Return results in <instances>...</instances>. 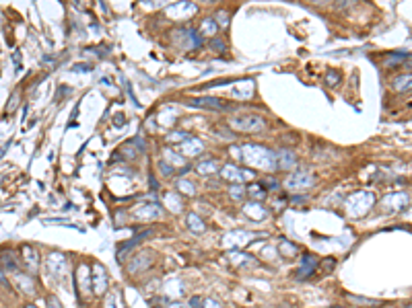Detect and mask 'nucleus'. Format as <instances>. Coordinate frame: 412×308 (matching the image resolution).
<instances>
[{
  "label": "nucleus",
  "instance_id": "nucleus-41",
  "mask_svg": "<svg viewBox=\"0 0 412 308\" xmlns=\"http://www.w3.org/2000/svg\"><path fill=\"white\" fill-rule=\"evenodd\" d=\"M72 70H74V72H89V70H93V68H91V66H87V64H76Z\"/></svg>",
  "mask_w": 412,
  "mask_h": 308
},
{
  "label": "nucleus",
  "instance_id": "nucleus-42",
  "mask_svg": "<svg viewBox=\"0 0 412 308\" xmlns=\"http://www.w3.org/2000/svg\"><path fill=\"white\" fill-rule=\"evenodd\" d=\"M190 308H202V298H198V296L192 298L190 300Z\"/></svg>",
  "mask_w": 412,
  "mask_h": 308
},
{
  "label": "nucleus",
  "instance_id": "nucleus-25",
  "mask_svg": "<svg viewBox=\"0 0 412 308\" xmlns=\"http://www.w3.org/2000/svg\"><path fill=\"white\" fill-rule=\"evenodd\" d=\"M406 202H408V197H406L404 193H394V195H389V197H385V206H387V204H392L394 208L406 206Z\"/></svg>",
  "mask_w": 412,
  "mask_h": 308
},
{
  "label": "nucleus",
  "instance_id": "nucleus-48",
  "mask_svg": "<svg viewBox=\"0 0 412 308\" xmlns=\"http://www.w3.org/2000/svg\"><path fill=\"white\" fill-rule=\"evenodd\" d=\"M0 281H3V283H5V275H3V271H0Z\"/></svg>",
  "mask_w": 412,
  "mask_h": 308
},
{
  "label": "nucleus",
  "instance_id": "nucleus-21",
  "mask_svg": "<svg viewBox=\"0 0 412 308\" xmlns=\"http://www.w3.org/2000/svg\"><path fill=\"white\" fill-rule=\"evenodd\" d=\"M0 263H3V267H5V269H9V271H17V257H15V253H13L11 249L0 253Z\"/></svg>",
  "mask_w": 412,
  "mask_h": 308
},
{
  "label": "nucleus",
  "instance_id": "nucleus-31",
  "mask_svg": "<svg viewBox=\"0 0 412 308\" xmlns=\"http://www.w3.org/2000/svg\"><path fill=\"white\" fill-rule=\"evenodd\" d=\"M165 159H167L169 163H173V165H178V167L184 165V157H182V154H173L171 150H165Z\"/></svg>",
  "mask_w": 412,
  "mask_h": 308
},
{
  "label": "nucleus",
  "instance_id": "nucleus-7",
  "mask_svg": "<svg viewBox=\"0 0 412 308\" xmlns=\"http://www.w3.org/2000/svg\"><path fill=\"white\" fill-rule=\"evenodd\" d=\"M221 173H223V179L229 181V183H233V185H241L245 179L252 177V173H250V171H243V169L235 167V165H225Z\"/></svg>",
  "mask_w": 412,
  "mask_h": 308
},
{
  "label": "nucleus",
  "instance_id": "nucleus-11",
  "mask_svg": "<svg viewBox=\"0 0 412 308\" xmlns=\"http://www.w3.org/2000/svg\"><path fill=\"white\" fill-rule=\"evenodd\" d=\"M227 257L237 267H254V265H258V261L252 255H245V253H239V251H229Z\"/></svg>",
  "mask_w": 412,
  "mask_h": 308
},
{
  "label": "nucleus",
  "instance_id": "nucleus-49",
  "mask_svg": "<svg viewBox=\"0 0 412 308\" xmlns=\"http://www.w3.org/2000/svg\"><path fill=\"white\" fill-rule=\"evenodd\" d=\"M406 60H408V64H410V66H412V56H408V58H406Z\"/></svg>",
  "mask_w": 412,
  "mask_h": 308
},
{
  "label": "nucleus",
  "instance_id": "nucleus-2",
  "mask_svg": "<svg viewBox=\"0 0 412 308\" xmlns=\"http://www.w3.org/2000/svg\"><path fill=\"white\" fill-rule=\"evenodd\" d=\"M371 206H373V193H369V191H359L346 202V210H349L351 216H361Z\"/></svg>",
  "mask_w": 412,
  "mask_h": 308
},
{
  "label": "nucleus",
  "instance_id": "nucleus-24",
  "mask_svg": "<svg viewBox=\"0 0 412 308\" xmlns=\"http://www.w3.org/2000/svg\"><path fill=\"white\" fill-rule=\"evenodd\" d=\"M186 222H188V226H190V230L192 232H196V234H200V232H204V222L202 220L196 216V214H188V218H186Z\"/></svg>",
  "mask_w": 412,
  "mask_h": 308
},
{
  "label": "nucleus",
  "instance_id": "nucleus-37",
  "mask_svg": "<svg viewBox=\"0 0 412 308\" xmlns=\"http://www.w3.org/2000/svg\"><path fill=\"white\" fill-rule=\"evenodd\" d=\"M17 105H19V93H15L13 99H11V105H7V113H13L17 109Z\"/></svg>",
  "mask_w": 412,
  "mask_h": 308
},
{
  "label": "nucleus",
  "instance_id": "nucleus-40",
  "mask_svg": "<svg viewBox=\"0 0 412 308\" xmlns=\"http://www.w3.org/2000/svg\"><path fill=\"white\" fill-rule=\"evenodd\" d=\"M46 302H48V308H62L56 296H48V298H46Z\"/></svg>",
  "mask_w": 412,
  "mask_h": 308
},
{
  "label": "nucleus",
  "instance_id": "nucleus-34",
  "mask_svg": "<svg viewBox=\"0 0 412 308\" xmlns=\"http://www.w3.org/2000/svg\"><path fill=\"white\" fill-rule=\"evenodd\" d=\"M231 197H233V200H241V197H243V187L241 185H233L231 187Z\"/></svg>",
  "mask_w": 412,
  "mask_h": 308
},
{
  "label": "nucleus",
  "instance_id": "nucleus-23",
  "mask_svg": "<svg viewBox=\"0 0 412 308\" xmlns=\"http://www.w3.org/2000/svg\"><path fill=\"white\" fill-rule=\"evenodd\" d=\"M278 251H280V255H283V257H289V259L299 255L297 245H295V243H289V240H280V243H278Z\"/></svg>",
  "mask_w": 412,
  "mask_h": 308
},
{
  "label": "nucleus",
  "instance_id": "nucleus-12",
  "mask_svg": "<svg viewBox=\"0 0 412 308\" xmlns=\"http://www.w3.org/2000/svg\"><path fill=\"white\" fill-rule=\"evenodd\" d=\"M317 269V259L313 257V255H303V265L299 267V271H297V279H303V277H311L313 275V271Z\"/></svg>",
  "mask_w": 412,
  "mask_h": 308
},
{
  "label": "nucleus",
  "instance_id": "nucleus-44",
  "mask_svg": "<svg viewBox=\"0 0 412 308\" xmlns=\"http://www.w3.org/2000/svg\"><path fill=\"white\" fill-rule=\"evenodd\" d=\"M161 171H163V175H171V173L176 171V169H171V167H169V165L163 161V163H161Z\"/></svg>",
  "mask_w": 412,
  "mask_h": 308
},
{
  "label": "nucleus",
  "instance_id": "nucleus-13",
  "mask_svg": "<svg viewBox=\"0 0 412 308\" xmlns=\"http://www.w3.org/2000/svg\"><path fill=\"white\" fill-rule=\"evenodd\" d=\"M204 150V144L198 138H186L182 144V157H198Z\"/></svg>",
  "mask_w": 412,
  "mask_h": 308
},
{
  "label": "nucleus",
  "instance_id": "nucleus-28",
  "mask_svg": "<svg viewBox=\"0 0 412 308\" xmlns=\"http://www.w3.org/2000/svg\"><path fill=\"white\" fill-rule=\"evenodd\" d=\"M216 29H219V27H216V23H214L212 19L202 21V25H200V33H202V35H214Z\"/></svg>",
  "mask_w": 412,
  "mask_h": 308
},
{
  "label": "nucleus",
  "instance_id": "nucleus-17",
  "mask_svg": "<svg viewBox=\"0 0 412 308\" xmlns=\"http://www.w3.org/2000/svg\"><path fill=\"white\" fill-rule=\"evenodd\" d=\"M188 105L192 107H204V109H227V105H223V101L212 99V97H200V99H190Z\"/></svg>",
  "mask_w": 412,
  "mask_h": 308
},
{
  "label": "nucleus",
  "instance_id": "nucleus-1",
  "mask_svg": "<svg viewBox=\"0 0 412 308\" xmlns=\"http://www.w3.org/2000/svg\"><path fill=\"white\" fill-rule=\"evenodd\" d=\"M241 161L250 167H258L264 171H276V152L264 148V146H256V144H248L241 148Z\"/></svg>",
  "mask_w": 412,
  "mask_h": 308
},
{
  "label": "nucleus",
  "instance_id": "nucleus-52",
  "mask_svg": "<svg viewBox=\"0 0 412 308\" xmlns=\"http://www.w3.org/2000/svg\"><path fill=\"white\" fill-rule=\"evenodd\" d=\"M155 308H159V306H155Z\"/></svg>",
  "mask_w": 412,
  "mask_h": 308
},
{
  "label": "nucleus",
  "instance_id": "nucleus-36",
  "mask_svg": "<svg viewBox=\"0 0 412 308\" xmlns=\"http://www.w3.org/2000/svg\"><path fill=\"white\" fill-rule=\"evenodd\" d=\"M338 80H340V74H336L334 70H330V72L326 74V82H328L330 86H334V84H338Z\"/></svg>",
  "mask_w": 412,
  "mask_h": 308
},
{
  "label": "nucleus",
  "instance_id": "nucleus-27",
  "mask_svg": "<svg viewBox=\"0 0 412 308\" xmlns=\"http://www.w3.org/2000/svg\"><path fill=\"white\" fill-rule=\"evenodd\" d=\"M349 302H353L355 306H379V304H381V302H377V300L361 298V296H349Z\"/></svg>",
  "mask_w": 412,
  "mask_h": 308
},
{
  "label": "nucleus",
  "instance_id": "nucleus-45",
  "mask_svg": "<svg viewBox=\"0 0 412 308\" xmlns=\"http://www.w3.org/2000/svg\"><path fill=\"white\" fill-rule=\"evenodd\" d=\"M169 308H190V304H186V302H169Z\"/></svg>",
  "mask_w": 412,
  "mask_h": 308
},
{
  "label": "nucleus",
  "instance_id": "nucleus-18",
  "mask_svg": "<svg viewBox=\"0 0 412 308\" xmlns=\"http://www.w3.org/2000/svg\"><path fill=\"white\" fill-rule=\"evenodd\" d=\"M15 285H17L21 292H25V294H29V296L35 292V285H33L31 277L25 275V273H15Z\"/></svg>",
  "mask_w": 412,
  "mask_h": 308
},
{
  "label": "nucleus",
  "instance_id": "nucleus-39",
  "mask_svg": "<svg viewBox=\"0 0 412 308\" xmlns=\"http://www.w3.org/2000/svg\"><path fill=\"white\" fill-rule=\"evenodd\" d=\"M262 185H264L266 191L268 189H278V181L276 179H266V181H262Z\"/></svg>",
  "mask_w": 412,
  "mask_h": 308
},
{
  "label": "nucleus",
  "instance_id": "nucleus-50",
  "mask_svg": "<svg viewBox=\"0 0 412 308\" xmlns=\"http://www.w3.org/2000/svg\"><path fill=\"white\" fill-rule=\"evenodd\" d=\"M25 308H37V306H33V304H27V306H25Z\"/></svg>",
  "mask_w": 412,
  "mask_h": 308
},
{
  "label": "nucleus",
  "instance_id": "nucleus-38",
  "mask_svg": "<svg viewBox=\"0 0 412 308\" xmlns=\"http://www.w3.org/2000/svg\"><path fill=\"white\" fill-rule=\"evenodd\" d=\"M210 48L216 50V52H225V43H223L221 39H212V41H210Z\"/></svg>",
  "mask_w": 412,
  "mask_h": 308
},
{
  "label": "nucleus",
  "instance_id": "nucleus-22",
  "mask_svg": "<svg viewBox=\"0 0 412 308\" xmlns=\"http://www.w3.org/2000/svg\"><path fill=\"white\" fill-rule=\"evenodd\" d=\"M196 171H198L200 175H212V173L219 171V163H216L214 159H204V161L198 163Z\"/></svg>",
  "mask_w": 412,
  "mask_h": 308
},
{
  "label": "nucleus",
  "instance_id": "nucleus-47",
  "mask_svg": "<svg viewBox=\"0 0 412 308\" xmlns=\"http://www.w3.org/2000/svg\"><path fill=\"white\" fill-rule=\"evenodd\" d=\"M105 308H116V300L110 298V300H107V306H105Z\"/></svg>",
  "mask_w": 412,
  "mask_h": 308
},
{
  "label": "nucleus",
  "instance_id": "nucleus-43",
  "mask_svg": "<svg viewBox=\"0 0 412 308\" xmlns=\"http://www.w3.org/2000/svg\"><path fill=\"white\" fill-rule=\"evenodd\" d=\"M307 200H309L307 195H295V197H291L293 204H303V202H307Z\"/></svg>",
  "mask_w": 412,
  "mask_h": 308
},
{
  "label": "nucleus",
  "instance_id": "nucleus-6",
  "mask_svg": "<svg viewBox=\"0 0 412 308\" xmlns=\"http://www.w3.org/2000/svg\"><path fill=\"white\" fill-rule=\"evenodd\" d=\"M91 285H93V292L97 296L105 294V290H107V271H105V267L101 265V263H93V267H91Z\"/></svg>",
  "mask_w": 412,
  "mask_h": 308
},
{
  "label": "nucleus",
  "instance_id": "nucleus-35",
  "mask_svg": "<svg viewBox=\"0 0 412 308\" xmlns=\"http://www.w3.org/2000/svg\"><path fill=\"white\" fill-rule=\"evenodd\" d=\"M202 308H223L214 298H202Z\"/></svg>",
  "mask_w": 412,
  "mask_h": 308
},
{
  "label": "nucleus",
  "instance_id": "nucleus-19",
  "mask_svg": "<svg viewBox=\"0 0 412 308\" xmlns=\"http://www.w3.org/2000/svg\"><path fill=\"white\" fill-rule=\"evenodd\" d=\"M243 212H245L250 218H254V220H264V218H266V210L262 208V204H260V202H250V204H245Z\"/></svg>",
  "mask_w": 412,
  "mask_h": 308
},
{
  "label": "nucleus",
  "instance_id": "nucleus-16",
  "mask_svg": "<svg viewBox=\"0 0 412 308\" xmlns=\"http://www.w3.org/2000/svg\"><path fill=\"white\" fill-rule=\"evenodd\" d=\"M150 261H153V253L142 251V255H136L132 261H130V267H128V271H130V273H138V269H140V271H142V269H146L144 263H148V265H150Z\"/></svg>",
  "mask_w": 412,
  "mask_h": 308
},
{
  "label": "nucleus",
  "instance_id": "nucleus-3",
  "mask_svg": "<svg viewBox=\"0 0 412 308\" xmlns=\"http://www.w3.org/2000/svg\"><path fill=\"white\" fill-rule=\"evenodd\" d=\"M48 269H50V273L56 275L58 279H64V277L68 275V271H70V265H68L66 255L60 253V251L50 253V255H48Z\"/></svg>",
  "mask_w": 412,
  "mask_h": 308
},
{
  "label": "nucleus",
  "instance_id": "nucleus-15",
  "mask_svg": "<svg viewBox=\"0 0 412 308\" xmlns=\"http://www.w3.org/2000/svg\"><path fill=\"white\" fill-rule=\"evenodd\" d=\"M276 165H278V169H293L297 165V157L293 154V150L283 148V150L276 152Z\"/></svg>",
  "mask_w": 412,
  "mask_h": 308
},
{
  "label": "nucleus",
  "instance_id": "nucleus-4",
  "mask_svg": "<svg viewBox=\"0 0 412 308\" xmlns=\"http://www.w3.org/2000/svg\"><path fill=\"white\" fill-rule=\"evenodd\" d=\"M229 123H231V127L239 129V131H260V129H264V119H262V117H258V115L233 117Z\"/></svg>",
  "mask_w": 412,
  "mask_h": 308
},
{
  "label": "nucleus",
  "instance_id": "nucleus-10",
  "mask_svg": "<svg viewBox=\"0 0 412 308\" xmlns=\"http://www.w3.org/2000/svg\"><path fill=\"white\" fill-rule=\"evenodd\" d=\"M21 255H23V261H25L27 269L31 273H35L37 267H39V255H37V251L31 245H23V247H21Z\"/></svg>",
  "mask_w": 412,
  "mask_h": 308
},
{
  "label": "nucleus",
  "instance_id": "nucleus-14",
  "mask_svg": "<svg viewBox=\"0 0 412 308\" xmlns=\"http://www.w3.org/2000/svg\"><path fill=\"white\" fill-rule=\"evenodd\" d=\"M196 11H198L196 5H192V3H180V5L169 7V9H167V15L173 17V19H184V17L196 13Z\"/></svg>",
  "mask_w": 412,
  "mask_h": 308
},
{
  "label": "nucleus",
  "instance_id": "nucleus-32",
  "mask_svg": "<svg viewBox=\"0 0 412 308\" xmlns=\"http://www.w3.org/2000/svg\"><path fill=\"white\" fill-rule=\"evenodd\" d=\"M216 27H227L229 25V13H225V11H221V13H216Z\"/></svg>",
  "mask_w": 412,
  "mask_h": 308
},
{
  "label": "nucleus",
  "instance_id": "nucleus-30",
  "mask_svg": "<svg viewBox=\"0 0 412 308\" xmlns=\"http://www.w3.org/2000/svg\"><path fill=\"white\" fill-rule=\"evenodd\" d=\"M178 189H180V191H184L186 195H194V193H196L194 185H192L190 181H186V179H180V181H178Z\"/></svg>",
  "mask_w": 412,
  "mask_h": 308
},
{
  "label": "nucleus",
  "instance_id": "nucleus-29",
  "mask_svg": "<svg viewBox=\"0 0 412 308\" xmlns=\"http://www.w3.org/2000/svg\"><path fill=\"white\" fill-rule=\"evenodd\" d=\"M180 197L176 195V193H167L165 195V202H167V206L173 210V212H182V202H178Z\"/></svg>",
  "mask_w": 412,
  "mask_h": 308
},
{
  "label": "nucleus",
  "instance_id": "nucleus-9",
  "mask_svg": "<svg viewBox=\"0 0 412 308\" xmlns=\"http://www.w3.org/2000/svg\"><path fill=\"white\" fill-rule=\"evenodd\" d=\"M161 214H163V210L159 204H148V206H140L136 210V220L138 222H148V220L161 218Z\"/></svg>",
  "mask_w": 412,
  "mask_h": 308
},
{
  "label": "nucleus",
  "instance_id": "nucleus-46",
  "mask_svg": "<svg viewBox=\"0 0 412 308\" xmlns=\"http://www.w3.org/2000/svg\"><path fill=\"white\" fill-rule=\"evenodd\" d=\"M124 115H116V119H114V123L116 125H122V123H126V119H122Z\"/></svg>",
  "mask_w": 412,
  "mask_h": 308
},
{
  "label": "nucleus",
  "instance_id": "nucleus-20",
  "mask_svg": "<svg viewBox=\"0 0 412 308\" xmlns=\"http://www.w3.org/2000/svg\"><path fill=\"white\" fill-rule=\"evenodd\" d=\"M392 89H394L396 93H406V91H410V89H412V74H404V76L394 78Z\"/></svg>",
  "mask_w": 412,
  "mask_h": 308
},
{
  "label": "nucleus",
  "instance_id": "nucleus-33",
  "mask_svg": "<svg viewBox=\"0 0 412 308\" xmlns=\"http://www.w3.org/2000/svg\"><path fill=\"white\" fill-rule=\"evenodd\" d=\"M406 58H408L406 54H392V56L385 58V64H387V66H394V64H398V62H404Z\"/></svg>",
  "mask_w": 412,
  "mask_h": 308
},
{
  "label": "nucleus",
  "instance_id": "nucleus-51",
  "mask_svg": "<svg viewBox=\"0 0 412 308\" xmlns=\"http://www.w3.org/2000/svg\"><path fill=\"white\" fill-rule=\"evenodd\" d=\"M406 308H412V304H410V306H406Z\"/></svg>",
  "mask_w": 412,
  "mask_h": 308
},
{
  "label": "nucleus",
  "instance_id": "nucleus-5",
  "mask_svg": "<svg viewBox=\"0 0 412 308\" xmlns=\"http://www.w3.org/2000/svg\"><path fill=\"white\" fill-rule=\"evenodd\" d=\"M313 175L309 173V171H297L295 175H291L289 177V181H287V187L291 189V191H305L307 187H311L313 185Z\"/></svg>",
  "mask_w": 412,
  "mask_h": 308
},
{
  "label": "nucleus",
  "instance_id": "nucleus-8",
  "mask_svg": "<svg viewBox=\"0 0 412 308\" xmlns=\"http://www.w3.org/2000/svg\"><path fill=\"white\" fill-rule=\"evenodd\" d=\"M76 288H78V292L85 296V294H89L91 290H93V285H91V267L89 265H78V269H76Z\"/></svg>",
  "mask_w": 412,
  "mask_h": 308
},
{
  "label": "nucleus",
  "instance_id": "nucleus-26",
  "mask_svg": "<svg viewBox=\"0 0 412 308\" xmlns=\"http://www.w3.org/2000/svg\"><path fill=\"white\" fill-rule=\"evenodd\" d=\"M250 195L254 197V202L256 200H264V197H266V189H264V185L262 183H254V185H250Z\"/></svg>",
  "mask_w": 412,
  "mask_h": 308
}]
</instances>
